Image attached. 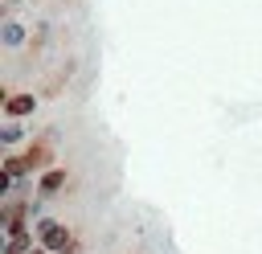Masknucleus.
Returning a JSON list of instances; mask_svg holds the SVG:
<instances>
[{
  "instance_id": "obj_1",
  "label": "nucleus",
  "mask_w": 262,
  "mask_h": 254,
  "mask_svg": "<svg viewBox=\"0 0 262 254\" xmlns=\"http://www.w3.org/2000/svg\"><path fill=\"white\" fill-rule=\"evenodd\" d=\"M37 238H41V250H49V254H78V242L70 238V225H61L57 217H41Z\"/></svg>"
},
{
  "instance_id": "obj_2",
  "label": "nucleus",
  "mask_w": 262,
  "mask_h": 254,
  "mask_svg": "<svg viewBox=\"0 0 262 254\" xmlns=\"http://www.w3.org/2000/svg\"><path fill=\"white\" fill-rule=\"evenodd\" d=\"M0 111H4L8 123H16V119H25V115L37 111V94H33V90H12V94H4Z\"/></svg>"
},
{
  "instance_id": "obj_3",
  "label": "nucleus",
  "mask_w": 262,
  "mask_h": 254,
  "mask_svg": "<svg viewBox=\"0 0 262 254\" xmlns=\"http://www.w3.org/2000/svg\"><path fill=\"white\" fill-rule=\"evenodd\" d=\"M53 164V147L45 143V139H33L25 152H20V172L29 176V172H41V168H49Z\"/></svg>"
},
{
  "instance_id": "obj_4",
  "label": "nucleus",
  "mask_w": 262,
  "mask_h": 254,
  "mask_svg": "<svg viewBox=\"0 0 262 254\" xmlns=\"http://www.w3.org/2000/svg\"><path fill=\"white\" fill-rule=\"evenodd\" d=\"M25 41H29V29H25L16 16L4 12V20H0V45H4V49H20Z\"/></svg>"
},
{
  "instance_id": "obj_5",
  "label": "nucleus",
  "mask_w": 262,
  "mask_h": 254,
  "mask_svg": "<svg viewBox=\"0 0 262 254\" xmlns=\"http://www.w3.org/2000/svg\"><path fill=\"white\" fill-rule=\"evenodd\" d=\"M29 250H33V229L29 225L4 234V254H29Z\"/></svg>"
},
{
  "instance_id": "obj_6",
  "label": "nucleus",
  "mask_w": 262,
  "mask_h": 254,
  "mask_svg": "<svg viewBox=\"0 0 262 254\" xmlns=\"http://www.w3.org/2000/svg\"><path fill=\"white\" fill-rule=\"evenodd\" d=\"M66 180H70V176H66V168H49V172L37 180V193H41V197H57Z\"/></svg>"
},
{
  "instance_id": "obj_7",
  "label": "nucleus",
  "mask_w": 262,
  "mask_h": 254,
  "mask_svg": "<svg viewBox=\"0 0 262 254\" xmlns=\"http://www.w3.org/2000/svg\"><path fill=\"white\" fill-rule=\"evenodd\" d=\"M25 213H29V205L8 201V205L0 209V225H4V234H8V229H20V225H25Z\"/></svg>"
},
{
  "instance_id": "obj_8",
  "label": "nucleus",
  "mask_w": 262,
  "mask_h": 254,
  "mask_svg": "<svg viewBox=\"0 0 262 254\" xmlns=\"http://www.w3.org/2000/svg\"><path fill=\"white\" fill-rule=\"evenodd\" d=\"M20 135H25V127H16V123H4V127H0V143H4V147H12Z\"/></svg>"
},
{
  "instance_id": "obj_9",
  "label": "nucleus",
  "mask_w": 262,
  "mask_h": 254,
  "mask_svg": "<svg viewBox=\"0 0 262 254\" xmlns=\"http://www.w3.org/2000/svg\"><path fill=\"white\" fill-rule=\"evenodd\" d=\"M29 254H49V250H41V246H33V250H29Z\"/></svg>"
}]
</instances>
